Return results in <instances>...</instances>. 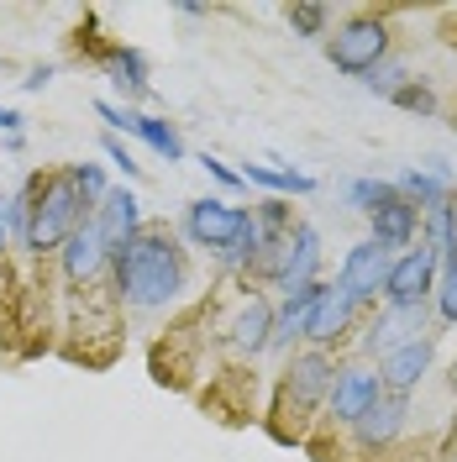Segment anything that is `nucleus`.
Masks as SVG:
<instances>
[{
	"label": "nucleus",
	"mask_w": 457,
	"mask_h": 462,
	"mask_svg": "<svg viewBox=\"0 0 457 462\" xmlns=\"http://www.w3.org/2000/svg\"><path fill=\"white\" fill-rule=\"evenodd\" d=\"M268 337H274V300L247 294V300L237 305L231 326H227L231 352H237V357H263V352H268Z\"/></svg>",
	"instance_id": "a211bd4d"
},
{
	"label": "nucleus",
	"mask_w": 457,
	"mask_h": 462,
	"mask_svg": "<svg viewBox=\"0 0 457 462\" xmlns=\"http://www.w3.org/2000/svg\"><path fill=\"white\" fill-rule=\"evenodd\" d=\"M358 326H363V310H358L337 284H326L321 289V300H315V310H311V331H305V342L321 346V352H337L342 342L358 337Z\"/></svg>",
	"instance_id": "ddd939ff"
},
{
	"label": "nucleus",
	"mask_w": 457,
	"mask_h": 462,
	"mask_svg": "<svg viewBox=\"0 0 457 462\" xmlns=\"http://www.w3.org/2000/svg\"><path fill=\"white\" fill-rule=\"evenodd\" d=\"M395 195H405V200L415 205L421 216H426V210H436V205H447V200H452V163L431 152L421 169H405L400 179H395Z\"/></svg>",
	"instance_id": "f3484780"
},
{
	"label": "nucleus",
	"mask_w": 457,
	"mask_h": 462,
	"mask_svg": "<svg viewBox=\"0 0 457 462\" xmlns=\"http://www.w3.org/2000/svg\"><path fill=\"white\" fill-rule=\"evenodd\" d=\"M53 74H58L53 63H37V69H32V74H27V79H22V85H27L32 95H42V89L53 85Z\"/></svg>",
	"instance_id": "473e14b6"
},
{
	"label": "nucleus",
	"mask_w": 457,
	"mask_h": 462,
	"mask_svg": "<svg viewBox=\"0 0 457 462\" xmlns=\"http://www.w3.org/2000/svg\"><path fill=\"white\" fill-rule=\"evenodd\" d=\"M58 268H63V279L79 289V284H95L106 268H111V253H106V242H100V231H95V210H89L85 221H79V231L58 247Z\"/></svg>",
	"instance_id": "4468645a"
},
{
	"label": "nucleus",
	"mask_w": 457,
	"mask_h": 462,
	"mask_svg": "<svg viewBox=\"0 0 457 462\" xmlns=\"http://www.w3.org/2000/svg\"><path fill=\"white\" fill-rule=\"evenodd\" d=\"M431 320L436 331H452L457 326V263H447L436 273V289H431Z\"/></svg>",
	"instance_id": "a878e982"
},
{
	"label": "nucleus",
	"mask_w": 457,
	"mask_h": 462,
	"mask_svg": "<svg viewBox=\"0 0 457 462\" xmlns=\"http://www.w3.org/2000/svg\"><path fill=\"white\" fill-rule=\"evenodd\" d=\"M405 85H410V63H405L400 53H389L378 69H373V74H363V89H368V95H378V100H395Z\"/></svg>",
	"instance_id": "393cba45"
},
{
	"label": "nucleus",
	"mask_w": 457,
	"mask_h": 462,
	"mask_svg": "<svg viewBox=\"0 0 457 462\" xmlns=\"http://www.w3.org/2000/svg\"><path fill=\"white\" fill-rule=\"evenodd\" d=\"M242 184H257V189H268V195H279V200H294V195H315L321 184H315L311 173H300L294 163H247L242 169Z\"/></svg>",
	"instance_id": "aec40b11"
},
{
	"label": "nucleus",
	"mask_w": 457,
	"mask_h": 462,
	"mask_svg": "<svg viewBox=\"0 0 457 462\" xmlns=\"http://www.w3.org/2000/svg\"><path fill=\"white\" fill-rule=\"evenodd\" d=\"M201 163H205V173H210V179H216L221 189H237V184H242V173H237V169H227L221 158H210V152H205Z\"/></svg>",
	"instance_id": "2f4dec72"
},
{
	"label": "nucleus",
	"mask_w": 457,
	"mask_h": 462,
	"mask_svg": "<svg viewBox=\"0 0 457 462\" xmlns=\"http://www.w3.org/2000/svg\"><path fill=\"white\" fill-rule=\"evenodd\" d=\"M447 383H452V394H457V357H452V368H447Z\"/></svg>",
	"instance_id": "c9c22d12"
},
{
	"label": "nucleus",
	"mask_w": 457,
	"mask_h": 462,
	"mask_svg": "<svg viewBox=\"0 0 457 462\" xmlns=\"http://www.w3.org/2000/svg\"><path fill=\"white\" fill-rule=\"evenodd\" d=\"M106 158H111L116 169L126 173V179H137V173H143V169H137V158H132V152L121 147V137H106Z\"/></svg>",
	"instance_id": "7c9ffc66"
},
{
	"label": "nucleus",
	"mask_w": 457,
	"mask_h": 462,
	"mask_svg": "<svg viewBox=\"0 0 457 462\" xmlns=\"http://www.w3.org/2000/svg\"><path fill=\"white\" fill-rule=\"evenodd\" d=\"M22 126H27V116L11 111V106H0V132H5V143H11V137H22Z\"/></svg>",
	"instance_id": "72a5a7b5"
},
{
	"label": "nucleus",
	"mask_w": 457,
	"mask_h": 462,
	"mask_svg": "<svg viewBox=\"0 0 457 462\" xmlns=\"http://www.w3.org/2000/svg\"><path fill=\"white\" fill-rule=\"evenodd\" d=\"M395 106L410 111V116H436V89H431L426 79H410V85L395 95Z\"/></svg>",
	"instance_id": "c85d7f7f"
},
{
	"label": "nucleus",
	"mask_w": 457,
	"mask_h": 462,
	"mask_svg": "<svg viewBox=\"0 0 457 462\" xmlns=\"http://www.w3.org/2000/svg\"><path fill=\"white\" fill-rule=\"evenodd\" d=\"M405 426H410V400H405V394H384L363 420L347 426V436H352V452H363V457H384V452L405 436Z\"/></svg>",
	"instance_id": "9b49d317"
},
{
	"label": "nucleus",
	"mask_w": 457,
	"mask_h": 462,
	"mask_svg": "<svg viewBox=\"0 0 457 462\" xmlns=\"http://www.w3.org/2000/svg\"><path fill=\"white\" fill-rule=\"evenodd\" d=\"M431 326V305H378L363 316L358 326V357L363 363H378V357H389L395 346L415 342V337H426Z\"/></svg>",
	"instance_id": "39448f33"
},
{
	"label": "nucleus",
	"mask_w": 457,
	"mask_h": 462,
	"mask_svg": "<svg viewBox=\"0 0 457 462\" xmlns=\"http://www.w3.org/2000/svg\"><path fill=\"white\" fill-rule=\"evenodd\" d=\"M5 247H11V226H5V195H0V258H5Z\"/></svg>",
	"instance_id": "f704fd0d"
},
{
	"label": "nucleus",
	"mask_w": 457,
	"mask_h": 462,
	"mask_svg": "<svg viewBox=\"0 0 457 462\" xmlns=\"http://www.w3.org/2000/svg\"><path fill=\"white\" fill-rule=\"evenodd\" d=\"M69 184H74V189H79V195H85L89 200V210H95V205L106 200V189H111V184H106V169H100V163H69Z\"/></svg>",
	"instance_id": "cd10ccee"
},
{
	"label": "nucleus",
	"mask_w": 457,
	"mask_h": 462,
	"mask_svg": "<svg viewBox=\"0 0 457 462\" xmlns=\"http://www.w3.org/2000/svg\"><path fill=\"white\" fill-rule=\"evenodd\" d=\"M378 400H384L378 368L363 363V357H347V363H337V378H331V394H326V415H321V426L347 431V426L363 420Z\"/></svg>",
	"instance_id": "0eeeda50"
},
{
	"label": "nucleus",
	"mask_w": 457,
	"mask_h": 462,
	"mask_svg": "<svg viewBox=\"0 0 457 462\" xmlns=\"http://www.w3.org/2000/svg\"><path fill=\"white\" fill-rule=\"evenodd\" d=\"M321 263H326V253H321V231H315L311 221H294V231H289V242H284V258H279V268H274L268 284L279 289V294L321 284Z\"/></svg>",
	"instance_id": "f8f14e48"
},
{
	"label": "nucleus",
	"mask_w": 457,
	"mask_h": 462,
	"mask_svg": "<svg viewBox=\"0 0 457 462\" xmlns=\"http://www.w3.org/2000/svg\"><path fill=\"white\" fill-rule=\"evenodd\" d=\"M389 195H395V179H342V205L358 216H373Z\"/></svg>",
	"instance_id": "b1692460"
},
{
	"label": "nucleus",
	"mask_w": 457,
	"mask_h": 462,
	"mask_svg": "<svg viewBox=\"0 0 457 462\" xmlns=\"http://www.w3.org/2000/svg\"><path fill=\"white\" fill-rule=\"evenodd\" d=\"M321 289H326V279H321V284L294 289V294H279L268 352H294V342H305V331H311V310H315V300H321Z\"/></svg>",
	"instance_id": "6ab92c4d"
},
{
	"label": "nucleus",
	"mask_w": 457,
	"mask_h": 462,
	"mask_svg": "<svg viewBox=\"0 0 457 462\" xmlns=\"http://www.w3.org/2000/svg\"><path fill=\"white\" fill-rule=\"evenodd\" d=\"M368 242H378L384 253L415 247V242H421V210L405 200V195H389V200L368 216Z\"/></svg>",
	"instance_id": "dca6fc26"
},
{
	"label": "nucleus",
	"mask_w": 457,
	"mask_h": 462,
	"mask_svg": "<svg viewBox=\"0 0 457 462\" xmlns=\"http://www.w3.org/2000/svg\"><path fill=\"white\" fill-rule=\"evenodd\" d=\"M436 273H442V263H436V253H431L426 242H415V247L395 253L389 279H384V300H378V305H431Z\"/></svg>",
	"instance_id": "1a4fd4ad"
},
{
	"label": "nucleus",
	"mask_w": 457,
	"mask_h": 462,
	"mask_svg": "<svg viewBox=\"0 0 457 462\" xmlns=\"http://www.w3.org/2000/svg\"><path fill=\"white\" fill-rule=\"evenodd\" d=\"M436 342H442V331L431 326L426 337H415V342L395 346L389 357H378L373 368H378V383H384V394H415L421 383H426V374L436 368Z\"/></svg>",
	"instance_id": "9d476101"
},
{
	"label": "nucleus",
	"mask_w": 457,
	"mask_h": 462,
	"mask_svg": "<svg viewBox=\"0 0 457 462\" xmlns=\"http://www.w3.org/2000/svg\"><path fill=\"white\" fill-rule=\"evenodd\" d=\"M95 116H100L111 132H126V137H137V111H132V106H111V100H100V106H95Z\"/></svg>",
	"instance_id": "c756f323"
},
{
	"label": "nucleus",
	"mask_w": 457,
	"mask_h": 462,
	"mask_svg": "<svg viewBox=\"0 0 457 462\" xmlns=\"http://www.w3.org/2000/svg\"><path fill=\"white\" fill-rule=\"evenodd\" d=\"M389 53H395V27H389L384 11H358L337 32H326V58H331V69L347 74V79L373 74Z\"/></svg>",
	"instance_id": "20e7f679"
},
{
	"label": "nucleus",
	"mask_w": 457,
	"mask_h": 462,
	"mask_svg": "<svg viewBox=\"0 0 457 462\" xmlns=\"http://www.w3.org/2000/svg\"><path fill=\"white\" fill-rule=\"evenodd\" d=\"M389 263H395V253H384L378 242H352L342 253V263H337V289H342L347 300L368 316V310H378V300H384V279H389Z\"/></svg>",
	"instance_id": "6e6552de"
},
{
	"label": "nucleus",
	"mask_w": 457,
	"mask_h": 462,
	"mask_svg": "<svg viewBox=\"0 0 457 462\" xmlns=\"http://www.w3.org/2000/svg\"><path fill=\"white\" fill-rule=\"evenodd\" d=\"M137 137H143V143L163 158V163H184V137H179V126H173V121L137 111Z\"/></svg>",
	"instance_id": "5701e85b"
},
{
	"label": "nucleus",
	"mask_w": 457,
	"mask_h": 462,
	"mask_svg": "<svg viewBox=\"0 0 457 462\" xmlns=\"http://www.w3.org/2000/svg\"><path fill=\"white\" fill-rule=\"evenodd\" d=\"M284 16H289V32L305 37V42H315V37L331 32V5H289Z\"/></svg>",
	"instance_id": "bb28decb"
},
{
	"label": "nucleus",
	"mask_w": 457,
	"mask_h": 462,
	"mask_svg": "<svg viewBox=\"0 0 457 462\" xmlns=\"http://www.w3.org/2000/svg\"><path fill=\"white\" fill-rule=\"evenodd\" d=\"M95 231H100L106 253H121V247L143 231V200H137V189H132V184L106 189V200L95 205Z\"/></svg>",
	"instance_id": "2eb2a0df"
},
{
	"label": "nucleus",
	"mask_w": 457,
	"mask_h": 462,
	"mask_svg": "<svg viewBox=\"0 0 457 462\" xmlns=\"http://www.w3.org/2000/svg\"><path fill=\"white\" fill-rule=\"evenodd\" d=\"M100 69H106V79H111L116 95H126V106L147 95V58L137 48H106L100 53Z\"/></svg>",
	"instance_id": "412c9836"
},
{
	"label": "nucleus",
	"mask_w": 457,
	"mask_h": 462,
	"mask_svg": "<svg viewBox=\"0 0 457 462\" xmlns=\"http://www.w3.org/2000/svg\"><path fill=\"white\" fill-rule=\"evenodd\" d=\"M32 189V221H27V247L32 258H48V253H58L74 231H79V221L89 216V200L69 184V173H32L27 179Z\"/></svg>",
	"instance_id": "7ed1b4c3"
},
{
	"label": "nucleus",
	"mask_w": 457,
	"mask_h": 462,
	"mask_svg": "<svg viewBox=\"0 0 457 462\" xmlns=\"http://www.w3.org/2000/svg\"><path fill=\"white\" fill-rule=\"evenodd\" d=\"M421 242L436 253V263H442V268H447V263H457V195L447 205H436V210H426V216H421Z\"/></svg>",
	"instance_id": "4be33fe9"
},
{
	"label": "nucleus",
	"mask_w": 457,
	"mask_h": 462,
	"mask_svg": "<svg viewBox=\"0 0 457 462\" xmlns=\"http://www.w3.org/2000/svg\"><path fill=\"white\" fill-rule=\"evenodd\" d=\"M190 284L184 247L169 226H143L121 253H111V289L126 310H169Z\"/></svg>",
	"instance_id": "f257e3e1"
},
{
	"label": "nucleus",
	"mask_w": 457,
	"mask_h": 462,
	"mask_svg": "<svg viewBox=\"0 0 457 462\" xmlns=\"http://www.w3.org/2000/svg\"><path fill=\"white\" fill-rule=\"evenodd\" d=\"M331 352L305 346V352H289V363L279 368V389H274V415H268V431L279 441H311V431L326 415V394H331V378H337Z\"/></svg>",
	"instance_id": "f03ea898"
},
{
	"label": "nucleus",
	"mask_w": 457,
	"mask_h": 462,
	"mask_svg": "<svg viewBox=\"0 0 457 462\" xmlns=\"http://www.w3.org/2000/svg\"><path fill=\"white\" fill-rule=\"evenodd\" d=\"M242 226H247V205H231L227 195L190 200V205H184V221H179L184 242H190V247H201V253H210L216 263L231 253V242H237V231H242Z\"/></svg>",
	"instance_id": "423d86ee"
}]
</instances>
